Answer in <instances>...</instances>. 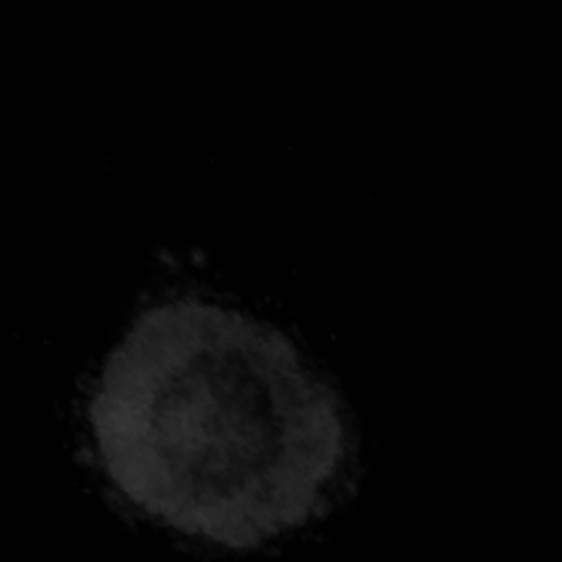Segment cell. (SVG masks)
Segmentation results:
<instances>
[{
    "label": "cell",
    "mask_w": 562,
    "mask_h": 562,
    "mask_svg": "<svg viewBox=\"0 0 562 562\" xmlns=\"http://www.w3.org/2000/svg\"><path fill=\"white\" fill-rule=\"evenodd\" d=\"M114 487L231 549L305 525L345 459L334 391L274 327L198 299L147 307L88 406Z\"/></svg>",
    "instance_id": "6da1fadb"
}]
</instances>
